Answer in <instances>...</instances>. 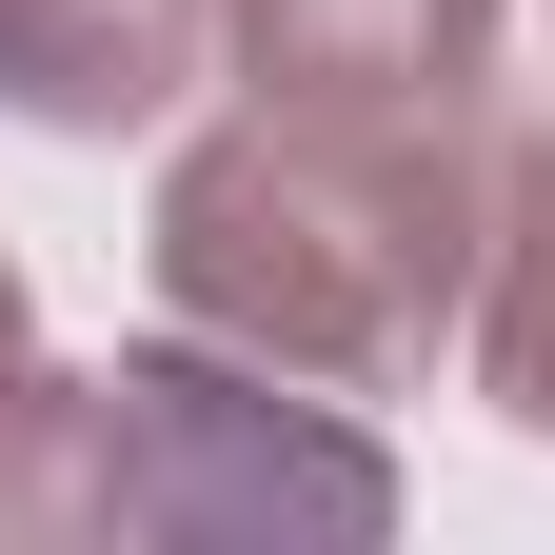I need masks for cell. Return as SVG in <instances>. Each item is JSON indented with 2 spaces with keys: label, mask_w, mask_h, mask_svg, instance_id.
I'll return each mask as SVG.
<instances>
[{
  "label": "cell",
  "mask_w": 555,
  "mask_h": 555,
  "mask_svg": "<svg viewBox=\"0 0 555 555\" xmlns=\"http://www.w3.org/2000/svg\"><path fill=\"white\" fill-rule=\"evenodd\" d=\"M496 179L516 139H337V119H219L159 159V318L219 337L258 377L318 397H397L437 377V337H476V258H496Z\"/></svg>",
  "instance_id": "obj_1"
},
{
  "label": "cell",
  "mask_w": 555,
  "mask_h": 555,
  "mask_svg": "<svg viewBox=\"0 0 555 555\" xmlns=\"http://www.w3.org/2000/svg\"><path fill=\"white\" fill-rule=\"evenodd\" d=\"M0 535L119 555H358L397 535V456L318 377L258 358H21L0 397Z\"/></svg>",
  "instance_id": "obj_2"
},
{
  "label": "cell",
  "mask_w": 555,
  "mask_h": 555,
  "mask_svg": "<svg viewBox=\"0 0 555 555\" xmlns=\"http://www.w3.org/2000/svg\"><path fill=\"white\" fill-rule=\"evenodd\" d=\"M219 80L337 139H516V0H238Z\"/></svg>",
  "instance_id": "obj_3"
},
{
  "label": "cell",
  "mask_w": 555,
  "mask_h": 555,
  "mask_svg": "<svg viewBox=\"0 0 555 555\" xmlns=\"http://www.w3.org/2000/svg\"><path fill=\"white\" fill-rule=\"evenodd\" d=\"M238 0H0V119L40 139H139L219 80Z\"/></svg>",
  "instance_id": "obj_4"
},
{
  "label": "cell",
  "mask_w": 555,
  "mask_h": 555,
  "mask_svg": "<svg viewBox=\"0 0 555 555\" xmlns=\"http://www.w3.org/2000/svg\"><path fill=\"white\" fill-rule=\"evenodd\" d=\"M476 397L555 437V139H516L496 179V258H476Z\"/></svg>",
  "instance_id": "obj_5"
},
{
  "label": "cell",
  "mask_w": 555,
  "mask_h": 555,
  "mask_svg": "<svg viewBox=\"0 0 555 555\" xmlns=\"http://www.w3.org/2000/svg\"><path fill=\"white\" fill-rule=\"evenodd\" d=\"M21 358H40V298H21V258H0V397H21Z\"/></svg>",
  "instance_id": "obj_6"
}]
</instances>
